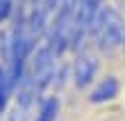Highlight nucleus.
<instances>
[{"label":"nucleus","mask_w":125,"mask_h":121,"mask_svg":"<svg viewBox=\"0 0 125 121\" xmlns=\"http://www.w3.org/2000/svg\"><path fill=\"white\" fill-rule=\"evenodd\" d=\"M118 90H121V83L116 76H107L103 79L96 87L89 92V101L92 103H107V101H114L118 97Z\"/></svg>","instance_id":"6"},{"label":"nucleus","mask_w":125,"mask_h":121,"mask_svg":"<svg viewBox=\"0 0 125 121\" xmlns=\"http://www.w3.org/2000/svg\"><path fill=\"white\" fill-rule=\"evenodd\" d=\"M74 29H76V0H62L54 16L49 38H47V45L56 56H60L65 49L72 47Z\"/></svg>","instance_id":"2"},{"label":"nucleus","mask_w":125,"mask_h":121,"mask_svg":"<svg viewBox=\"0 0 125 121\" xmlns=\"http://www.w3.org/2000/svg\"><path fill=\"white\" fill-rule=\"evenodd\" d=\"M92 34L103 54H114L125 45V18L114 7H103L92 27Z\"/></svg>","instance_id":"1"},{"label":"nucleus","mask_w":125,"mask_h":121,"mask_svg":"<svg viewBox=\"0 0 125 121\" xmlns=\"http://www.w3.org/2000/svg\"><path fill=\"white\" fill-rule=\"evenodd\" d=\"M96 72H98V58L89 54V52H83L78 54V58L74 60V83L76 87H89V83H94L96 79Z\"/></svg>","instance_id":"5"},{"label":"nucleus","mask_w":125,"mask_h":121,"mask_svg":"<svg viewBox=\"0 0 125 121\" xmlns=\"http://www.w3.org/2000/svg\"><path fill=\"white\" fill-rule=\"evenodd\" d=\"M13 11V0H0V23H5Z\"/></svg>","instance_id":"10"},{"label":"nucleus","mask_w":125,"mask_h":121,"mask_svg":"<svg viewBox=\"0 0 125 121\" xmlns=\"http://www.w3.org/2000/svg\"><path fill=\"white\" fill-rule=\"evenodd\" d=\"M58 110H60V101L56 97H49L38 105V112H36L34 121H56Z\"/></svg>","instance_id":"8"},{"label":"nucleus","mask_w":125,"mask_h":121,"mask_svg":"<svg viewBox=\"0 0 125 121\" xmlns=\"http://www.w3.org/2000/svg\"><path fill=\"white\" fill-rule=\"evenodd\" d=\"M54 70H56V54L52 52V47L47 43H42L40 47L36 49L34 58H31V72H29V79L34 81L38 92L45 90L47 85L52 83Z\"/></svg>","instance_id":"3"},{"label":"nucleus","mask_w":125,"mask_h":121,"mask_svg":"<svg viewBox=\"0 0 125 121\" xmlns=\"http://www.w3.org/2000/svg\"><path fill=\"white\" fill-rule=\"evenodd\" d=\"M58 7H60V0H40L38 5L29 7V9H38L40 13H45V16H49V13H52L54 9H58Z\"/></svg>","instance_id":"9"},{"label":"nucleus","mask_w":125,"mask_h":121,"mask_svg":"<svg viewBox=\"0 0 125 121\" xmlns=\"http://www.w3.org/2000/svg\"><path fill=\"white\" fill-rule=\"evenodd\" d=\"M13 90H16V83L11 79L7 65L2 63V65H0V112L7 108V101H9V97H11Z\"/></svg>","instance_id":"7"},{"label":"nucleus","mask_w":125,"mask_h":121,"mask_svg":"<svg viewBox=\"0 0 125 121\" xmlns=\"http://www.w3.org/2000/svg\"><path fill=\"white\" fill-rule=\"evenodd\" d=\"M16 90H18V92H16V103L9 110V119L7 121H31V110H34V101H36L38 90H36L34 81L29 79V74L22 76L20 85Z\"/></svg>","instance_id":"4"}]
</instances>
